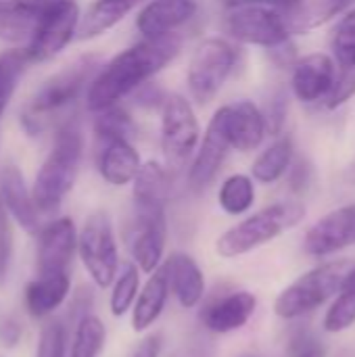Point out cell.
<instances>
[{"label":"cell","instance_id":"obj_30","mask_svg":"<svg viewBox=\"0 0 355 357\" xmlns=\"http://www.w3.org/2000/svg\"><path fill=\"white\" fill-rule=\"evenodd\" d=\"M105 324L92 314L84 316L75 324L69 357H98L105 347Z\"/></svg>","mask_w":355,"mask_h":357},{"label":"cell","instance_id":"obj_11","mask_svg":"<svg viewBox=\"0 0 355 357\" xmlns=\"http://www.w3.org/2000/svg\"><path fill=\"white\" fill-rule=\"evenodd\" d=\"M226 29L243 44L278 50L291 42V29L282 13L270 6H239L230 8Z\"/></svg>","mask_w":355,"mask_h":357},{"label":"cell","instance_id":"obj_20","mask_svg":"<svg viewBox=\"0 0 355 357\" xmlns=\"http://www.w3.org/2000/svg\"><path fill=\"white\" fill-rule=\"evenodd\" d=\"M140 167V155L130 140L103 142V149L98 153V172L105 182L113 186H126L136 180Z\"/></svg>","mask_w":355,"mask_h":357},{"label":"cell","instance_id":"obj_43","mask_svg":"<svg viewBox=\"0 0 355 357\" xmlns=\"http://www.w3.org/2000/svg\"><path fill=\"white\" fill-rule=\"evenodd\" d=\"M310 180V169L303 163H297V167H293V176H291V186L295 190H303L308 186Z\"/></svg>","mask_w":355,"mask_h":357},{"label":"cell","instance_id":"obj_46","mask_svg":"<svg viewBox=\"0 0 355 357\" xmlns=\"http://www.w3.org/2000/svg\"><path fill=\"white\" fill-rule=\"evenodd\" d=\"M352 172H354V180H355V165H354V169H352Z\"/></svg>","mask_w":355,"mask_h":357},{"label":"cell","instance_id":"obj_28","mask_svg":"<svg viewBox=\"0 0 355 357\" xmlns=\"http://www.w3.org/2000/svg\"><path fill=\"white\" fill-rule=\"evenodd\" d=\"M220 207L228 215H241L251 209L255 203V186L253 180L245 174H234L224 180L220 195H218Z\"/></svg>","mask_w":355,"mask_h":357},{"label":"cell","instance_id":"obj_9","mask_svg":"<svg viewBox=\"0 0 355 357\" xmlns=\"http://www.w3.org/2000/svg\"><path fill=\"white\" fill-rule=\"evenodd\" d=\"M167 220L165 203L161 201H134V220L128 232V245L134 261L142 272L153 274L165 251Z\"/></svg>","mask_w":355,"mask_h":357},{"label":"cell","instance_id":"obj_15","mask_svg":"<svg viewBox=\"0 0 355 357\" xmlns=\"http://www.w3.org/2000/svg\"><path fill=\"white\" fill-rule=\"evenodd\" d=\"M337 77L335 61L324 52H314L295 63L293 69V92L301 102L324 100Z\"/></svg>","mask_w":355,"mask_h":357},{"label":"cell","instance_id":"obj_33","mask_svg":"<svg viewBox=\"0 0 355 357\" xmlns=\"http://www.w3.org/2000/svg\"><path fill=\"white\" fill-rule=\"evenodd\" d=\"M27 54L25 50H15V52H6L0 56V117L17 88V82L25 69Z\"/></svg>","mask_w":355,"mask_h":357},{"label":"cell","instance_id":"obj_23","mask_svg":"<svg viewBox=\"0 0 355 357\" xmlns=\"http://www.w3.org/2000/svg\"><path fill=\"white\" fill-rule=\"evenodd\" d=\"M169 278L165 268H157L153 272V276L146 280L142 293L136 299L134 305V314H132V326L136 333L146 331L163 312L167 297H169Z\"/></svg>","mask_w":355,"mask_h":357},{"label":"cell","instance_id":"obj_42","mask_svg":"<svg viewBox=\"0 0 355 357\" xmlns=\"http://www.w3.org/2000/svg\"><path fill=\"white\" fill-rule=\"evenodd\" d=\"M159 351H161V339L159 337H149L138 349L134 357H159Z\"/></svg>","mask_w":355,"mask_h":357},{"label":"cell","instance_id":"obj_38","mask_svg":"<svg viewBox=\"0 0 355 357\" xmlns=\"http://www.w3.org/2000/svg\"><path fill=\"white\" fill-rule=\"evenodd\" d=\"M287 109H289V98H287V92L285 90H278L272 100L268 102L266 107V126L270 130V134L278 136L282 134V128H285V121H287Z\"/></svg>","mask_w":355,"mask_h":357},{"label":"cell","instance_id":"obj_29","mask_svg":"<svg viewBox=\"0 0 355 357\" xmlns=\"http://www.w3.org/2000/svg\"><path fill=\"white\" fill-rule=\"evenodd\" d=\"M355 322V266L343 280L339 295L324 318V328L328 333H343Z\"/></svg>","mask_w":355,"mask_h":357},{"label":"cell","instance_id":"obj_19","mask_svg":"<svg viewBox=\"0 0 355 357\" xmlns=\"http://www.w3.org/2000/svg\"><path fill=\"white\" fill-rule=\"evenodd\" d=\"M226 126H228L232 149L241 153H249L257 149L268 132L264 113L251 100L226 105Z\"/></svg>","mask_w":355,"mask_h":357},{"label":"cell","instance_id":"obj_27","mask_svg":"<svg viewBox=\"0 0 355 357\" xmlns=\"http://www.w3.org/2000/svg\"><path fill=\"white\" fill-rule=\"evenodd\" d=\"M293 138L289 134L285 136H278L255 161H253V167H251V176L253 180L262 182V184H272L276 180H280L289 167H291V161H293Z\"/></svg>","mask_w":355,"mask_h":357},{"label":"cell","instance_id":"obj_44","mask_svg":"<svg viewBox=\"0 0 355 357\" xmlns=\"http://www.w3.org/2000/svg\"><path fill=\"white\" fill-rule=\"evenodd\" d=\"M333 33H345V36H355V6L337 23Z\"/></svg>","mask_w":355,"mask_h":357},{"label":"cell","instance_id":"obj_16","mask_svg":"<svg viewBox=\"0 0 355 357\" xmlns=\"http://www.w3.org/2000/svg\"><path fill=\"white\" fill-rule=\"evenodd\" d=\"M0 201L8 215L31 234H38L40 228V209L33 201L31 190H27L23 174L17 165H6L0 174Z\"/></svg>","mask_w":355,"mask_h":357},{"label":"cell","instance_id":"obj_26","mask_svg":"<svg viewBox=\"0 0 355 357\" xmlns=\"http://www.w3.org/2000/svg\"><path fill=\"white\" fill-rule=\"evenodd\" d=\"M42 10L27 6L17 0H0V40L2 42H25L31 40Z\"/></svg>","mask_w":355,"mask_h":357},{"label":"cell","instance_id":"obj_39","mask_svg":"<svg viewBox=\"0 0 355 357\" xmlns=\"http://www.w3.org/2000/svg\"><path fill=\"white\" fill-rule=\"evenodd\" d=\"M228 8H239V6H270V8H293L299 0H220Z\"/></svg>","mask_w":355,"mask_h":357},{"label":"cell","instance_id":"obj_31","mask_svg":"<svg viewBox=\"0 0 355 357\" xmlns=\"http://www.w3.org/2000/svg\"><path fill=\"white\" fill-rule=\"evenodd\" d=\"M169 195V178L165 167L149 161L140 167L134 180V201H161L165 203Z\"/></svg>","mask_w":355,"mask_h":357},{"label":"cell","instance_id":"obj_25","mask_svg":"<svg viewBox=\"0 0 355 357\" xmlns=\"http://www.w3.org/2000/svg\"><path fill=\"white\" fill-rule=\"evenodd\" d=\"M354 6L355 0H299L285 10V19L291 31H308Z\"/></svg>","mask_w":355,"mask_h":357},{"label":"cell","instance_id":"obj_7","mask_svg":"<svg viewBox=\"0 0 355 357\" xmlns=\"http://www.w3.org/2000/svg\"><path fill=\"white\" fill-rule=\"evenodd\" d=\"M201 128L192 105L180 96L169 94L161 107V149L165 163L180 169L199 146Z\"/></svg>","mask_w":355,"mask_h":357},{"label":"cell","instance_id":"obj_2","mask_svg":"<svg viewBox=\"0 0 355 357\" xmlns=\"http://www.w3.org/2000/svg\"><path fill=\"white\" fill-rule=\"evenodd\" d=\"M82 155L84 136L80 126L75 121L63 123L56 130L52 146L33 178L31 195L40 213H52L61 207L77 180Z\"/></svg>","mask_w":355,"mask_h":357},{"label":"cell","instance_id":"obj_12","mask_svg":"<svg viewBox=\"0 0 355 357\" xmlns=\"http://www.w3.org/2000/svg\"><path fill=\"white\" fill-rule=\"evenodd\" d=\"M230 149L232 142L226 126V107H220L205 130V136L197 149L195 161L188 172V182L195 190H203L216 180Z\"/></svg>","mask_w":355,"mask_h":357},{"label":"cell","instance_id":"obj_37","mask_svg":"<svg viewBox=\"0 0 355 357\" xmlns=\"http://www.w3.org/2000/svg\"><path fill=\"white\" fill-rule=\"evenodd\" d=\"M10 261H13V230H10L8 211L0 201V287L6 282Z\"/></svg>","mask_w":355,"mask_h":357},{"label":"cell","instance_id":"obj_5","mask_svg":"<svg viewBox=\"0 0 355 357\" xmlns=\"http://www.w3.org/2000/svg\"><path fill=\"white\" fill-rule=\"evenodd\" d=\"M352 268L354 266L347 259H339V261L322 264V266L310 270L308 274L297 278L291 287H287L278 295V299L274 303L276 316H280L285 320H295V318H301V316L318 310L333 295L339 293V289Z\"/></svg>","mask_w":355,"mask_h":357},{"label":"cell","instance_id":"obj_6","mask_svg":"<svg viewBox=\"0 0 355 357\" xmlns=\"http://www.w3.org/2000/svg\"><path fill=\"white\" fill-rule=\"evenodd\" d=\"M236 63V50L224 38H205L188 65V90L199 105H207L224 86Z\"/></svg>","mask_w":355,"mask_h":357},{"label":"cell","instance_id":"obj_10","mask_svg":"<svg viewBox=\"0 0 355 357\" xmlns=\"http://www.w3.org/2000/svg\"><path fill=\"white\" fill-rule=\"evenodd\" d=\"M80 8L75 0H54L38 21V27L25 48L29 63H42L56 56L75 36L80 25Z\"/></svg>","mask_w":355,"mask_h":357},{"label":"cell","instance_id":"obj_32","mask_svg":"<svg viewBox=\"0 0 355 357\" xmlns=\"http://www.w3.org/2000/svg\"><path fill=\"white\" fill-rule=\"evenodd\" d=\"M134 123L130 119V115L115 107H109L105 111L96 113L94 119V134L98 136L100 142H113V140H130V136L134 134Z\"/></svg>","mask_w":355,"mask_h":357},{"label":"cell","instance_id":"obj_13","mask_svg":"<svg viewBox=\"0 0 355 357\" xmlns=\"http://www.w3.org/2000/svg\"><path fill=\"white\" fill-rule=\"evenodd\" d=\"M77 251V232L69 218H59L38 232L36 266L38 276L69 274V266Z\"/></svg>","mask_w":355,"mask_h":357},{"label":"cell","instance_id":"obj_14","mask_svg":"<svg viewBox=\"0 0 355 357\" xmlns=\"http://www.w3.org/2000/svg\"><path fill=\"white\" fill-rule=\"evenodd\" d=\"M355 245V205H345L318 220L305 234L308 255L324 257Z\"/></svg>","mask_w":355,"mask_h":357},{"label":"cell","instance_id":"obj_8","mask_svg":"<svg viewBox=\"0 0 355 357\" xmlns=\"http://www.w3.org/2000/svg\"><path fill=\"white\" fill-rule=\"evenodd\" d=\"M77 251L84 268L100 289H107L117 278V245L113 224L105 211H96L84 222L77 234Z\"/></svg>","mask_w":355,"mask_h":357},{"label":"cell","instance_id":"obj_34","mask_svg":"<svg viewBox=\"0 0 355 357\" xmlns=\"http://www.w3.org/2000/svg\"><path fill=\"white\" fill-rule=\"evenodd\" d=\"M138 268L136 264H126L121 274L117 276L115 280V287H113V293H111V312L113 316H123L134 299H136V293H138Z\"/></svg>","mask_w":355,"mask_h":357},{"label":"cell","instance_id":"obj_4","mask_svg":"<svg viewBox=\"0 0 355 357\" xmlns=\"http://www.w3.org/2000/svg\"><path fill=\"white\" fill-rule=\"evenodd\" d=\"M303 218H305V207L301 203H295V201L274 203V205L264 207L262 211L249 215L234 228L226 230L218 238L216 249L226 259L245 255V253L278 238L287 230L295 228Z\"/></svg>","mask_w":355,"mask_h":357},{"label":"cell","instance_id":"obj_3","mask_svg":"<svg viewBox=\"0 0 355 357\" xmlns=\"http://www.w3.org/2000/svg\"><path fill=\"white\" fill-rule=\"evenodd\" d=\"M100 61L98 56H80L73 63L65 65L61 71L50 75L29 98L21 113V123L27 134H40L48 121H52L59 113H63L69 105L77 100L86 86L96 77Z\"/></svg>","mask_w":355,"mask_h":357},{"label":"cell","instance_id":"obj_18","mask_svg":"<svg viewBox=\"0 0 355 357\" xmlns=\"http://www.w3.org/2000/svg\"><path fill=\"white\" fill-rule=\"evenodd\" d=\"M255 305H257V299L251 293H247V291L230 293V295L209 303L203 310L201 320H203L205 328H209L211 333L226 335V333L243 328L255 314Z\"/></svg>","mask_w":355,"mask_h":357},{"label":"cell","instance_id":"obj_17","mask_svg":"<svg viewBox=\"0 0 355 357\" xmlns=\"http://www.w3.org/2000/svg\"><path fill=\"white\" fill-rule=\"evenodd\" d=\"M197 13V0H151L136 17V29L142 38L172 33Z\"/></svg>","mask_w":355,"mask_h":357},{"label":"cell","instance_id":"obj_22","mask_svg":"<svg viewBox=\"0 0 355 357\" xmlns=\"http://www.w3.org/2000/svg\"><path fill=\"white\" fill-rule=\"evenodd\" d=\"M71 289L69 274L38 276L25 287V307L33 318H46L63 305Z\"/></svg>","mask_w":355,"mask_h":357},{"label":"cell","instance_id":"obj_36","mask_svg":"<svg viewBox=\"0 0 355 357\" xmlns=\"http://www.w3.org/2000/svg\"><path fill=\"white\" fill-rule=\"evenodd\" d=\"M355 94V67H339L335 84L331 88V92L324 98V105L328 109H337L341 105H345Z\"/></svg>","mask_w":355,"mask_h":357},{"label":"cell","instance_id":"obj_1","mask_svg":"<svg viewBox=\"0 0 355 357\" xmlns=\"http://www.w3.org/2000/svg\"><path fill=\"white\" fill-rule=\"evenodd\" d=\"M182 48L178 33L159 38H144L128 50L113 56L92 79L86 90V107L92 113L115 107L121 98L142 88L155 73H159Z\"/></svg>","mask_w":355,"mask_h":357},{"label":"cell","instance_id":"obj_40","mask_svg":"<svg viewBox=\"0 0 355 357\" xmlns=\"http://www.w3.org/2000/svg\"><path fill=\"white\" fill-rule=\"evenodd\" d=\"M19 339H21V324L10 316L2 318L0 320V343L4 347H15L19 343Z\"/></svg>","mask_w":355,"mask_h":357},{"label":"cell","instance_id":"obj_45","mask_svg":"<svg viewBox=\"0 0 355 357\" xmlns=\"http://www.w3.org/2000/svg\"><path fill=\"white\" fill-rule=\"evenodd\" d=\"M17 2H23V4H27V6H33V8H40V10H44L48 4H52L54 0H17Z\"/></svg>","mask_w":355,"mask_h":357},{"label":"cell","instance_id":"obj_21","mask_svg":"<svg viewBox=\"0 0 355 357\" xmlns=\"http://www.w3.org/2000/svg\"><path fill=\"white\" fill-rule=\"evenodd\" d=\"M163 268L167 272L169 287L176 293L180 305L186 310L199 305V301L203 299V293H205V278H203V272L197 266V261L186 253H174L163 264Z\"/></svg>","mask_w":355,"mask_h":357},{"label":"cell","instance_id":"obj_24","mask_svg":"<svg viewBox=\"0 0 355 357\" xmlns=\"http://www.w3.org/2000/svg\"><path fill=\"white\" fill-rule=\"evenodd\" d=\"M140 0H94L80 19L77 38L92 40L115 27Z\"/></svg>","mask_w":355,"mask_h":357},{"label":"cell","instance_id":"obj_35","mask_svg":"<svg viewBox=\"0 0 355 357\" xmlns=\"http://www.w3.org/2000/svg\"><path fill=\"white\" fill-rule=\"evenodd\" d=\"M67 351V335L61 322H48L38 339L36 357H65Z\"/></svg>","mask_w":355,"mask_h":357},{"label":"cell","instance_id":"obj_41","mask_svg":"<svg viewBox=\"0 0 355 357\" xmlns=\"http://www.w3.org/2000/svg\"><path fill=\"white\" fill-rule=\"evenodd\" d=\"M295 343L297 345L293 347V357H326L324 347L318 341L310 339V337H303V339H299Z\"/></svg>","mask_w":355,"mask_h":357}]
</instances>
